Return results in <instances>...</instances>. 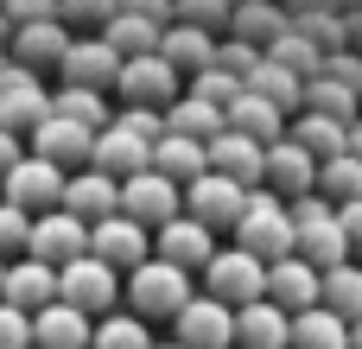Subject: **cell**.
Listing matches in <instances>:
<instances>
[{
    "mask_svg": "<svg viewBox=\"0 0 362 349\" xmlns=\"http://www.w3.org/2000/svg\"><path fill=\"white\" fill-rule=\"evenodd\" d=\"M235 235V248L242 254H255L261 267H274V261H286L293 254V210H286V197H274V191H248V210H242V223L229 229Z\"/></svg>",
    "mask_w": 362,
    "mask_h": 349,
    "instance_id": "cell-1",
    "label": "cell"
},
{
    "mask_svg": "<svg viewBox=\"0 0 362 349\" xmlns=\"http://www.w3.org/2000/svg\"><path fill=\"white\" fill-rule=\"evenodd\" d=\"M286 210H293V254H299L305 267H318V273L350 267V242H344V229H337V203H325V197L312 191V197H299V203H286Z\"/></svg>",
    "mask_w": 362,
    "mask_h": 349,
    "instance_id": "cell-2",
    "label": "cell"
},
{
    "mask_svg": "<svg viewBox=\"0 0 362 349\" xmlns=\"http://www.w3.org/2000/svg\"><path fill=\"white\" fill-rule=\"evenodd\" d=\"M121 299H127V312H134L140 324H172L197 292H191V273H178V267H165V261H146V267H134V273L121 280Z\"/></svg>",
    "mask_w": 362,
    "mask_h": 349,
    "instance_id": "cell-3",
    "label": "cell"
},
{
    "mask_svg": "<svg viewBox=\"0 0 362 349\" xmlns=\"http://www.w3.org/2000/svg\"><path fill=\"white\" fill-rule=\"evenodd\" d=\"M115 95L127 102V108H172L178 95H185V76L159 57V51H140V57H121V76H115Z\"/></svg>",
    "mask_w": 362,
    "mask_h": 349,
    "instance_id": "cell-4",
    "label": "cell"
},
{
    "mask_svg": "<svg viewBox=\"0 0 362 349\" xmlns=\"http://www.w3.org/2000/svg\"><path fill=\"white\" fill-rule=\"evenodd\" d=\"M204 292H210L216 305L242 312V305L267 299V267H261L255 254H242V248H216L210 267H204Z\"/></svg>",
    "mask_w": 362,
    "mask_h": 349,
    "instance_id": "cell-5",
    "label": "cell"
},
{
    "mask_svg": "<svg viewBox=\"0 0 362 349\" xmlns=\"http://www.w3.org/2000/svg\"><path fill=\"white\" fill-rule=\"evenodd\" d=\"M57 299H64L70 312H83V318H108V312L121 305V273L102 267L95 254H83V261L57 267Z\"/></svg>",
    "mask_w": 362,
    "mask_h": 349,
    "instance_id": "cell-6",
    "label": "cell"
},
{
    "mask_svg": "<svg viewBox=\"0 0 362 349\" xmlns=\"http://www.w3.org/2000/svg\"><path fill=\"white\" fill-rule=\"evenodd\" d=\"M0 203H13V210H25V216H51V210H64V172L51 165V159H19L6 178H0Z\"/></svg>",
    "mask_w": 362,
    "mask_h": 349,
    "instance_id": "cell-7",
    "label": "cell"
},
{
    "mask_svg": "<svg viewBox=\"0 0 362 349\" xmlns=\"http://www.w3.org/2000/svg\"><path fill=\"white\" fill-rule=\"evenodd\" d=\"M89 254V223H76L70 210H51V216H32V235H25V261H45L51 273L83 261Z\"/></svg>",
    "mask_w": 362,
    "mask_h": 349,
    "instance_id": "cell-8",
    "label": "cell"
},
{
    "mask_svg": "<svg viewBox=\"0 0 362 349\" xmlns=\"http://www.w3.org/2000/svg\"><path fill=\"white\" fill-rule=\"evenodd\" d=\"M89 254L127 280L134 267H146V261H153V229H140V223H127V216L115 210V216H102V223L89 229Z\"/></svg>",
    "mask_w": 362,
    "mask_h": 349,
    "instance_id": "cell-9",
    "label": "cell"
},
{
    "mask_svg": "<svg viewBox=\"0 0 362 349\" xmlns=\"http://www.w3.org/2000/svg\"><path fill=\"white\" fill-rule=\"evenodd\" d=\"M178 197H185V216H191V223H204L210 235H216V229H235V223H242V210H248V191H242V184H229V178H216V172L191 178Z\"/></svg>",
    "mask_w": 362,
    "mask_h": 349,
    "instance_id": "cell-10",
    "label": "cell"
},
{
    "mask_svg": "<svg viewBox=\"0 0 362 349\" xmlns=\"http://www.w3.org/2000/svg\"><path fill=\"white\" fill-rule=\"evenodd\" d=\"M45 114H51V89H45V76H32V70L6 64V70H0V127L25 140Z\"/></svg>",
    "mask_w": 362,
    "mask_h": 349,
    "instance_id": "cell-11",
    "label": "cell"
},
{
    "mask_svg": "<svg viewBox=\"0 0 362 349\" xmlns=\"http://www.w3.org/2000/svg\"><path fill=\"white\" fill-rule=\"evenodd\" d=\"M172 343L178 349H235V312L216 305L210 292H197V299L172 318Z\"/></svg>",
    "mask_w": 362,
    "mask_h": 349,
    "instance_id": "cell-12",
    "label": "cell"
},
{
    "mask_svg": "<svg viewBox=\"0 0 362 349\" xmlns=\"http://www.w3.org/2000/svg\"><path fill=\"white\" fill-rule=\"evenodd\" d=\"M25 140H32V159H51L64 178H70V172H89V153H95V134H89V127L45 114V121H38Z\"/></svg>",
    "mask_w": 362,
    "mask_h": 349,
    "instance_id": "cell-13",
    "label": "cell"
},
{
    "mask_svg": "<svg viewBox=\"0 0 362 349\" xmlns=\"http://www.w3.org/2000/svg\"><path fill=\"white\" fill-rule=\"evenodd\" d=\"M261 191H274V197H286V203H299V197H312L318 191V159L299 146V140H274L267 146V172H261Z\"/></svg>",
    "mask_w": 362,
    "mask_h": 349,
    "instance_id": "cell-14",
    "label": "cell"
},
{
    "mask_svg": "<svg viewBox=\"0 0 362 349\" xmlns=\"http://www.w3.org/2000/svg\"><path fill=\"white\" fill-rule=\"evenodd\" d=\"M121 216H127V223H140V229H165L172 216H185V197H178V184H172V178L140 172V178H127V184H121Z\"/></svg>",
    "mask_w": 362,
    "mask_h": 349,
    "instance_id": "cell-15",
    "label": "cell"
},
{
    "mask_svg": "<svg viewBox=\"0 0 362 349\" xmlns=\"http://www.w3.org/2000/svg\"><path fill=\"white\" fill-rule=\"evenodd\" d=\"M70 38H76V32H64L57 19H32V25H13V32H6V64H19V70L45 76V70H57V57L70 51Z\"/></svg>",
    "mask_w": 362,
    "mask_h": 349,
    "instance_id": "cell-16",
    "label": "cell"
},
{
    "mask_svg": "<svg viewBox=\"0 0 362 349\" xmlns=\"http://www.w3.org/2000/svg\"><path fill=\"white\" fill-rule=\"evenodd\" d=\"M57 76H64L70 89H95V95H102V89H115L121 57H115L95 32H76V38H70V51L57 57Z\"/></svg>",
    "mask_w": 362,
    "mask_h": 349,
    "instance_id": "cell-17",
    "label": "cell"
},
{
    "mask_svg": "<svg viewBox=\"0 0 362 349\" xmlns=\"http://www.w3.org/2000/svg\"><path fill=\"white\" fill-rule=\"evenodd\" d=\"M210 254H216V235L204 223H191V216H172L165 229H153V261H165L178 273H204Z\"/></svg>",
    "mask_w": 362,
    "mask_h": 349,
    "instance_id": "cell-18",
    "label": "cell"
},
{
    "mask_svg": "<svg viewBox=\"0 0 362 349\" xmlns=\"http://www.w3.org/2000/svg\"><path fill=\"white\" fill-rule=\"evenodd\" d=\"M89 172H102V178H115V184H127V178H140V172H153V146L140 140V134H127V127H102L95 134V153H89Z\"/></svg>",
    "mask_w": 362,
    "mask_h": 349,
    "instance_id": "cell-19",
    "label": "cell"
},
{
    "mask_svg": "<svg viewBox=\"0 0 362 349\" xmlns=\"http://www.w3.org/2000/svg\"><path fill=\"white\" fill-rule=\"evenodd\" d=\"M0 305H13V312H25V318H38L45 305H57V273L45 267V261H6V273H0Z\"/></svg>",
    "mask_w": 362,
    "mask_h": 349,
    "instance_id": "cell-20",
    "label": "cell"
},
{
    "mask_svg": "<svg viewBox=\"0 0 362 349\" xmlns=\"http://www.w3.org/2000/svg\"><path fill=\"white\" fill-rule=\"evenodd\" d=\"M204 159H210L216 178H229V184H242V191H255L261 172H267V146H261V140H242V134H216V140L204 146Z\"/></svg>",
    "mask_w": 362,
    "mask_h": 349,
    "instance_id": "cell-21",
    "label": "cell"
},
{
    "mask_svg": "<svg viewBox=\"0 0 362 349\" xmlns=\"http://www.w3.org/2000/svg\"><path fill=\"white\" fill-rule=\"evenodd\" d=\"M64 210L76 216V223H102V216H115L121 210V184L115 178H102V172H70L64 178Z\"/></svg>",
    "mask_w": 362,
    "mask_h": 349,
    "instance_id": "cell-22",
    "label": "cell"
},
{
    "mask_svg": "<svg viewBox=\"0 0 362 349\" xmlns=\"http://www.w3.org/2000/svg\"><path fill=\"white\" fill-rule=\"evenodd\" d=\"M267 305H280L286 318H293V312H312V305H318V267H305L299 254L274 261V267H267Z\"/></svg>",
    "mask_w": 362,
    "mask_h": 349,
    "instance_id": "cell-23",
    "label": "cell"
},
{
    "mask_svg": "<svg viewBox=\"0 0 362 349\" xmlns=\"http://www.w3.org/2000/svg\"><path fill=\"white\" fill-rule=\"evenodd\" d=\"M286 343H293V318L280 305L255 299L235 312V349H286Z\"/></svg>",
    "mask_w": 362,
    "mask_h": 349,
    "instance_id": "cell-24",
    "label": "cell"
},
{
    "mask_svg": "<svg viewBox=\"0 0 362 349\" xmlns=\"http://www.w3.org/2000/svg\"><path fill=\"white\" fill-rule=\"evenodd\" d=\"M89 331H95V318H83L57 299L32 318V349H89Z\"/></svg>",
    "mask_w": 362,
    "mask_h": 349,
    "instance_id": "cell-25",
    "label": "cell"
},
{
    "mask_svg": "<svg viewBox=\"0 0 362 349\" xmlns=\"http://www.w3.org/2000/svg\"><path fill=\"white\" fill-rule=\"evenodd\" d=\"M165 134L210 146V140L223 134V108H216V102H204V95H178V102L165 108Z\"/></svg>",
    "mask_w": 362,
    "mask_h": 349,
    "instance_id": "cell-26",
    "label": "cell"
},
{
    "mask_svg": "<svg viewBox=\"0 0 362 349\" xmlns=\"http://www.w3.org/2000/svg\"><path fill=\"white\" fill-rule=\"evenodd\" d=\"M153 172H159V178H172V184L185 191L191 178H204V172H210V159H204V146H197V140H178V134H165V140L153 146Z\"/></svg>",
    "mask_w": 362,
    "mask_h": 349,
    "instance_id": "cell-27",
    "label": "cell"
},
{
    "mask_svg": "<svg viewBox=\"0 0 362 349\" xmlns=\"http://www.w3.org/2000/svg\"><path fill=\"white\" fill-rule=\"evenodd\" d=\"M318 305L325 312H337L344 324H362V267H331V273H318Z\"/></svg>",
    "mask_w": 362,
    "mask_h": 349,
    "instance_id": "cell-28",
    "label": "cell"
},
{
    "mask_svg": "<svg viewBox=\"0 0 362 349\" xmlns=\"http://www.w3.org/2000/svg\"><path fill=\"white\" fill-rule=\"evenodd\" d=\"M286 349H350V324L337 312H325V305L293 312V343Z\"/></svg>",
    "mask_w": 362,
    "mask_h": 349,
    "instance_id": "cell-29",
    "label": "cell"
},
{
    "mask_svg": "<svg viewBox=\"0 0 362 349\" xmlns=\"http://www.w3.org/2000/svg\"><path fill=\"white\" fill-rule=\"evenodd\" d=\"M153 324H140L134 312H108V318H95V331H89V349H153Z\"/></svg>",
    "mask_w": 362,
    "mask_h": 349,
    "instance_id": "cell-30",
    "label": "cell"
},
{
    "mask_svg": "<svg viewBox=\"0 0 362 349\" xmlns=\"http://www.w3.org/2000/svg\"><path fill=\"white\" fill-rule=\"evenodd\" d=\"M51 114H57V121H76V127H89V134H102V127L115 121V114H108V102H102L95 89H70V83L51 95Z\"/></svg>",
    "mask_w": 362,
    "mask_h": 349,
    "instance_id": "cell-31",
    "label": "cell"
},
{
    "mask_svg": "<svg viewBox=\"0 0 362 349\" xmlns=\"http://www.w3.org/2000/svg\"><path fill=\"white\" fill-rule=\"evenodd\" d=\"M318 197L325 203H356L362 197V159L356 153H337V159L318 165Z\"/></svg>",
    "mask_w": 362,
    "mask_h": 349,
    "instance_id": "cell-32",
    "label": "cell"
},
{
    "mask_svg": "<svg viewBox=\"0 0 362 349\" xmlns=\"http://www.w3.org/2000/svg\"><path fill=\"white\" fill-rule=\"evenodd\" d=\"M25 235H32V216H25V210H13V203H0V261L25 254Z\"/></svg>",
    "mask_w": 362,
    "mask_h": 349,
    "instance_id": "cell-33",
    "label": "cell"
},
{
    "mask_svg": "<svg viewBox=\"0 0 362 349\" xmlns=\"http://www.w3.org/2000/svg\"><path fill=\"white\" fill-rule=\"evenodd\" d=\"M115 127L140 134L146 146H159V140H165V114H159V108H121V114H115Z\"/></svg>",
    "mask_w": 362,
    "mask_h": 349,
    "instance_id": "cell-34",
    "label": "cell"
},
{
    "mask_svg": "<svg viewBox=\"0 0 362 349\" xmlns=\"http://www.w3.org/2000/svg\"><path fill=\"white\" fill-rule=\"evenodd\" d=\"M0 349H32V318L0 305Z\"/></svg>",
    "mask_w": 362,
    "mask_h": 349,
    "instance_id": "cell-35",
    "label": "cell"
},
{
    "mask_svg": "<svg viewBox=\"0 0 362 349\" xmlns=\"http://www.w3.org/2000/svg\"><path fill=\"white\" fill-rule=\"evenodd\" d=\"M337 229H344V242H350V261L362 267V197L356 203H337Z\"/></svg>",
    "mask_w": 362,
    "mask_h": 349,
    "instance_id": "cell-36",
    "label": "cell"
},
{
    "mask_svg": "<svg viewBox=\"0 0 362 349\" xmlns=\"http://www.w3.org/2000/svg\"><path fill=\"white\" fill-rule=\"evenodd\" d=\"M19 159H25V140H19V134H6V127H0V178H6V172H13V165H19Z\"/></svg>",
    "mask_w": 362,
    "mask_h": 349,
    "instance_id": "cell-37",
    "label": "cell"
},
{
    "mask_svg": "<svg viewBox=\"0 0 362 349\" xmlns=\"http://www.w3.org/2000/svg\"><path fill=\"white\" fill-rule=\"evenodd\" d=\"M350 349H362V324H350Z\"/></svg>",
    "mask_w": 362,
    "mask_h": 349,
    "instance_id": "cell-38",
    "label": "cell"
},
{
    "mask_svg": "<svg viewBox=\"0 0 362 349\" xmlns=\"http://www.w3.org/2000/svg\"><path fill=\"white\" fill-rule=\"evenodd\" d=\"M153 349H178V343H153Z\"/></svg>",
    "mask_w": 362,
    "mask_h": 349,
    "instance_id": "cell-39",
    "label": "cell"
},
{
    "mask_svg": "<svg viewBox=\"0 0 362 349\" xmlns=\"http://www.w3.org/2000/svg\"><path fill=\"white\" fill-rule=\"evenodd\" d=\"M0 273H6V261H0Z\"/></svg>",
    "mask_w": 362,
    "mask_h": 349,
    "instance_id": "cell-40",
    "label": "cell"
}]
</instances>
